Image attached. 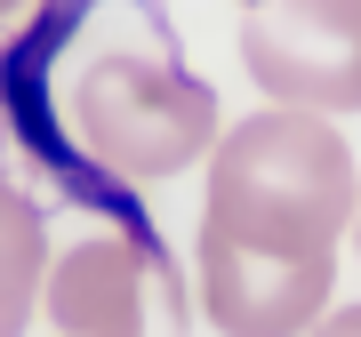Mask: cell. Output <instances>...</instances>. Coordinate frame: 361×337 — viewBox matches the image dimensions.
Wrapping results in <instances>:
<instances>
[{"label": "cell", "instance_id": "obj_1", "mask_svg": "<svg viewBox=\"0 0 361 337\" xmlns=\"http://www.w3.org/2000/svg\"><path fill=\"white\" fill-rule=\"evenodd\" d=\"M353 153L329 129V113H249L241 129L209 145V233L281 249V257H337V233L353 225Z\"/></svg>", "mask_w": 361, "mask_h": 337}, {"label": "cell", "instance_id": "obj_2", "mask_svg": "<svg viewBox=\"0 0 361 337\" xmlns=\"http://www.w3.org/2000/svg\"><path fill=\"white\" fill-rule=\"evenodd\" d=\"M73 129L113 177H177L217 145V97L161 56H97L73 80Z\"/></svg>", "mask_w": 361, "mask_h": 337}, {"label": "cell", "instance_id": "obj_3", "mask_svg": "<svg viewBox=\"0 0 361 337\" xmlns=\"http://www.w3.org/2000/svg\"><path fill=\"white\" fill-rule=\"evenodd\" d=\"M56 337H185V273L137 233H89L40 281Z\"/></svg>", "mask_w": 361, "mask_h": 337}, {"label": "cell", "instance_id": "obj_4", "mask_svg": "<svg viewBox=\"0 0 361 337\" xmlns=\"http://www.w3.org/2000/svg\"><path fill=\"white\" fill-rule=\"evenodd\" d=\"M241 65L273 104L361 113V0H257L241 16Z\"/></svg>", "mask_w": 361, "mask_h": 337}, {"label": "cell", "instance_id": "obj_5", "mask_svg": "<svg viewBox=\"0 0 361 337\" xmlns=\"http://www.w3.org/2000/svg\"><path fill=\"white\" fill-rule=\"evenodd\" d=\"M337 257H281L201 225V313L217 337H305L329 313Z\"/></svg>", "mask_w": 361, "mask_h": 337}, {"label": "cell", "instance_id": "obj_6", "mask_svg": "<svg viewBox=\"0 0 361 337\" xmlns=\"http://www.w3.org/2000/svg\"><path fill=\"white\" fill-rule=\"evenodd\" d=\"M40 281H49V233H40V209L0 177V305H40Z\"/></svg>", "mask_w": 361, "mask_h": 337}, {"label": "cell", "instance_id": "obj_7", "mask_svg": "<svg viewBox=\"0 0 361 337\" xmlns=\"http://www.w3.org/2000/svg\"><path fill=\"white\" fill-rule=\"evenodd\" d=\"M305 337H361V305H329L322 321H313Z\"/></svg>", "mask_w": 361, "mask_h": 337}, {"label": "cell", "instance_id": "obj_8", "mask_svg": "<svg viewBox=\"0 0 361 337\" xmlns=\"http://www.w3.org/2000/svg\"><path fill=\"white\" fill-rule=\"evenodd\" d=\"M25 321H32L25 305H0V337H25Z\"/></svg>", "mask_w": 361, "mask_h": 337}, {"label": "cell", "instance_id": "obj_9", "mask_svg": "<svg viewBox=\"0 0 361 337\" xmlns=\"http://www.w3.org/2000/svg\"><path fill=\"white\" fill-rule=\"evenodd\" d=\"M353 249H361V193H353Z\"/></svg>", "mask_w": 361, "mask_h": 337}, {"label": "cell", "instance_id": "obj_10", "mask_svg": "<svg viewBox=\"0 0 361 337\" xmlns=\"http://www.w3.org/2000/svg\"><path fill=\"white\" fill-rule=\"evenodd\" d=\"M16 8H25V0H0V16H16Z\"/></svg>", "mask_w": 361, "mask_h": 337}]
</instances>
